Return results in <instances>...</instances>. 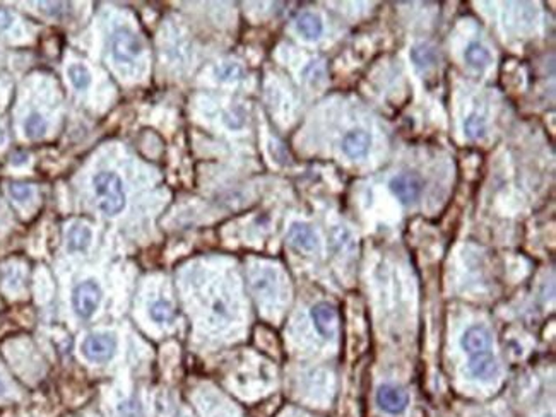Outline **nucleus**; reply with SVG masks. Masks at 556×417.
<instances>
[{
  "label": "nucleus",
  "mask_w": 556,
  "mask_h": 417,
  "mask_svg": "<svg viewBox=\"0 0 556 417\" xmlns=\"http://www.w3.org/2000/svg\"><path fill=\"white\" fill-rule=\"evenodd\" d=\"M377 404L387 414H400L407 407V395L394 385H382L377 390Z\"/></svg>",
  "instance_id": "nucleus-7"
},
{
  "label": "nucleus",
  "mask_w": 556,
  "mask_h": 417,
  "mask_svg": "<svg viewBox=\"0 0 556 417\" xmlns=\"http://www.w3.org/2000/svg\"><path fill=\"white\" fill-rule=\"evenodd\" d=\"M67 75H69L72 86L79 91L88 89L91 84V72L88 70V67L82 66V63H74L67 69Z\"/></svg>",
  "instance_id": "nucleus-15"
},
{
  "label": "nucleus",
  "mask_w": 556,
  "mask_h": 417,
  "mask_svg": "<svg viewBox=\"0 0 556 417\" xmlns=\"http://www.w3.org/2000/svg\"><path fill=\"white\" fill-rule=\"evenodd\" d=\"M370 146H372V135L361 128L347 132L343 139L344 154L351 159L366 158V154L370 153Z\"/></svg>",
  "instance_id": "nucleus-8"
},
{
  "label": "nucleus",
  "mask_w": 556,
  "mask_h": 417,
  "mask_svg": "<svg viewBox=\"0 0 556 417\" xmlns=\"http://www.w3.org/2000/svg\"><path fill=\"white\" fill-rule=\"evenodd\" d=\"M40 7H43V13L50 14V16H57V14L62 13L60 7H63L62 2H40Z\"/></svg>",
  "instance_id": "nucleus-23"
},
{
  "label": "nucleus",
  "mask_w": 556,
  "mask_h": 417,
  "mask_svg": "<svg viewBox=\"0 0 556 417\" xmlns=\"http://www.w3.org/2000/svg\"><path fill=\"white\" fill-rule=\"evenodd\" d=\"M9 193L14 200H17V202H28V200H31L33 193L35 192H33V188L26 183H10Z\"/></svg>",
  "instance_id": "nucleus-20"
},
{
  "label": "nucleus",
  "mask_w": 556,
  "mask_h": 417,
  "mask_svg": "<svg viewBox=\"0 0 556 417\" xmlns=\"http://www.w3.org/2000/svg\"><path fill=\"white\" fill-rule=\"evenodd\" d=\"M93 233L86 225H74L67 233V246L70 252H84L91 245Z\"/></svg>",
  "instance_id": "nucleus-13"
},
{
  "label": "nucleus",
  "mask_w": 556,
  "mask_h": 417,
  "mask_svg": "<svg viewBox=\"0 0 556 417\" xmlns=\"http://www.w3.org/2000/svg\"><path fill=\"white\" fill-rule=\"evenodd\" d=\"M82 354L93 363H107L117 351V339L113 333H93L86 337L81 346Z\"/></svg>",
  "instance_id": "nucleus-3"
},
{
  "label": "nucleus",
  "mask_w": 556,
  "mask_h": 417,
  "mask_svg": "<svg viewBox=\"0 0 556 417\" xmlns=\"http://www.w3.org/2000/svg\"><path fill=\"white\" fill-rule=\"evenodd\" d=\"M464 130L469 139H483L486 134V123L481 116L471 115L464 123Z\"/></svg>",
  "instance_id": "nucleus-18"
},
{
  "label": "nucleus",
  "mask_w": 556,
  "mask_h": 417,
  "mask_svg": "<svg viewBox=\"0 0 556 417\" xmlns=\"http://www.w3.org/2000/svg\"><path fill=\"white\" fill-rule=\"evenodd\" d=\"M14 16L7 9L0 7V31H7L13 26Z\"/></svg>",
  "instance_id": "nucleus-22"
},
{
  "label": "nucleus",
  "mask_w": 556,
  "mask_h": 417,
  "mask_svg": "<svg viewBox=\"0 0 556 417\" xmlns=\"http://www.w3.org/2000/svg\"><path fill=\"white\" fill-rule=\"evenodd\" d=\"M312 320L315 325V331L325 339H332L336 335V328H338V312L332 305L329 303H319L312 308Z\"/></svg>",
  "instance_id": "nucleus-6"
},
{
  "label": "nucleus",
  "mask_w": 556,
  "mask_h": 417,
  "mask_svg": "<svg viewBox=\"0 0 556 417\" xmlns=\"http://www.w3.org/2000/svg\"><path fill=\"white\" fill-rule=\"evenodd\" d=\"M6 390H7V388H6V383H3L2 378H0V397H2L3 393H6Z\"/></svg>",
  "instance_id": "nucleus-25"
},
{
  "label": "nucleus",
  "mask_w": 556,
  "mask_h": 417,
  "mask_svg": "<svg viewBox=\"0 0 556 417\" xmlns=\"http://www.w3.org/2000/svg\"><path fill=\"white\" fill-rule=\"evenodd\" d=\"M287 240L291 241L294 248L301 250V252H315L317 246H319V238H317L315 231L305 222H293L287 231Z\"/></svg>",
  "instance_id": "nucleus-9"
},
{
  "label": "nucleus",
  "mask_w": 556,
  "mask_h": 417,
  "mask_svg": "<svg viewBox=\"0 0 556 417\" xmlns=\"http://www.w3.org/2000/svg\"><path fill=\"white\" fill-rule=\"evenodd\" d=\"M389 188L400 200V204L410 206V204H414L421 195L423 183L413 173H400L389 181Z\"/></svg>",
  "instance_id": "nucleus-5"
},
{
  "label": "nucleus",
  "mask_w": 556,
  "mask_h": 417,
  "mask_svg": "<svg viewBox=\"0 0 556 417\" xmlns=\"http://www.w3.org/2000/svg\"><path fill=\"white\" fill-rule=\"evenodd\" d=\"M296 29L305 40H319L324 33V24L320 21L319 16L312 13H303L300 17L296 19Z\"/></svg>",
  "instance_id": "nucleus-12"
},
{
  "label": "nucleus",
  "mask_w": 556,
  "mask_h": 417,
  "mask_svg": "<svg viewBox=\"0 0 556 417\" xmlns=\"http://www.w3.org/2000/svg\"><path fill=\"white\" fill-rule=\"evenodd\" d=\"M94 193L100 202V208L108 215H117L123 211L127 202L123 192L122 178L112 172L98 173L93 180Z\"/></svg>",
  "instance_id": "nucleus-1"
},
{
  "label": "nucleus",
  "mask_w": 556,
  "mask_h": 417,
  "mask_svg": "<svg viewBox=\"0 0 556 417\" xmlns=\"http://www.w3.org/2000/svg\"><path fill=\"white\" fill-rule=\"evenodd\" d=\"M149 314L151 318H153L154 321H158V324H165V321H170L173 318V310H172V305H170L168 301H160L153 303L149 308Z\"/></svg>",
  "instance_id": "nucleus-19"
},
{
  "label": "nucleus",
  "mask_w": 556,
  "mask_h": 417,
  "mask_svg": "<svg viewBox=\"0 0 556 417\" xmlns=\"http://www.w3.org/2000/svg\"><path fill=\"white\" fill-rule=\"evenodd\" d=\"M24 134L28 139H41L47 134V122L40 113H31L24 120Z\"/></svg>",
  "instance_id": "nucleus-16"
},
{
  "label": "nucleus",
  "mask_w": 556,
  "mask_h": 417,
  "mask_svg": "<svg viewBox=\"0 0 556 417\" xmlns=\"http://www.w3.org/2000/svg\"><path fill=\"white\" fill-rule=\"evenodd\" d=\"M3 144H6V132H3L2 128H0V147H2Z\"/></svg>",
  "instance_id": "nucleus-24"
},
{
  "label": "nucleus",
  "mask_w": 556,
  "mask_h": 417,
  "mask_svg": "<svg viewBox=\"0 0 556 417\" xmlns=\"http://www.w3.org/2000/svg\"><path fill=\"white\" fill-rule=\"evenodd\" d=\"M142 52V43L134 31L120 28L112 36V55L117 62L128 63L137 59Z\"/></svg>",
  "instance_id": "nucleus-2"
},
{
  "label": "nucleus",
  "mask_w": 556,
  "mask_h": 417,
  "mask_svg": "<svg viewBox=\"0 0 556 417\" xmlns=\"http://www.w3.org/2000/svg\"><path fill=\"white\" fill-rule=\"evenodd\" d=\"M411 59H413L416 67L426 69V67H430L435 62V52L428 45H416L413 50H411Z\"/></svg>",
  "instance_id": "nucleus-17"
},
{
  "label": "nucleus",
  "mask_w": 556,
  "mask_h": 417,
  "mask_svg": "<svg viewBox=\"0 0 556 417\" xmlns=\"http://www.w3.org/2000/svg\"><path fill=\"white\" fill-rule=\"evenodd\" d=\"M460 346L469 354H478V352H485L491 347V333L486 327L481 325H474L469 327L464 332L463 339H460Z\"/></svg>",
  "instance_id": "nucleus-10"
},
{
  "label": "nucleus",
  "mask_w": 556,
  "mask_h": 417,
  "mask_svg": "<svg viewBox=\"0 0 556 417\" xmlns=\"http://www.w3.org/2000/svg\"><path fill=\"white\" fill-rule=\"evenodd\" d=\"M467 367L469 373L474 378H478V380H491V378L497 377L498 370H500L495 356L490 354L488 351L478 352V354L472 356Z\"/></svg>",
  "instance_id": "nucleus-11"
},
{
  "label": "nucleus",
  "mask_w": 556,
  "mask_h": 417,
  "mask_svg": "<svg viewBox=\"0 0 556 417\" xmlns=\"http://www.w3.org/2000/svg\"><path fill=\"white\" fill-rule=\"evenodd\" d=\"M464 59L472 69L483 70L486 69L491 63V53L486 47H483L481 43H469L466 52H464Z\"/></svg>",
  "instance_id": "nucleus-14"
},
{
  "label": "nucleus",
  "mask_w": 556,
  "mask_h": 417,
  "mask_svg": "<svg viewBox=\"0 0 556 417\" xmlns=\"http://www.w3.org/2000/svg\"><path fill=\"white\" fill-rule=\"evenodd\" d=\"M216 72H218L221 81H236V79H240L243 75V70L236 63H225V66L219 67Z\"/></svg>",
  "instance_id": "nucleus-21"
},
{
  "label": "nucleus",
  "mask_w": 556,
  "mask_h": 417,
  "mask_svg": "<svg viewBox=\"0 0 556 417\" xmlns=\"http://www.w3.org/2000/svg\"><path fill=\"white\" fill-rule=\"evenodd\" d=\"M101 301V289L93 280L81 282L72 293V305L81 318H91Z\"/></svg>",
  "instance_id": "nucleus-4"
}]
</instances>
